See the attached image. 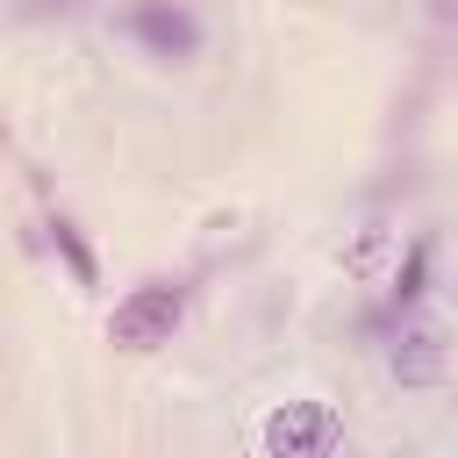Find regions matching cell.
<instances>
[{"label":"cell","instance_id":"1","mask_svg":"<svg viewBox=\"0 0 458 458\" xmlns=\"http://www.w3.org/2000/svg\"><path fill=\"white\" fill-rule=\"evenodd\" d=\"M186 322V286L179 279H143L107 308V344L114 351H157Z\"/></svg>","mask_w":458,"mask_h":458},{"label":"cell","instance_id":"2","mask_svg":"<svg viewBox=\"0 0 458 458\" xmlns=\"http://www.w3.org/2000/svg\"><path fill=\"white\" fill-rule=\"evenodd\" d=\"M122 36H129L143 57L193 64L200 43H208V21H200L193 0H129V7H122Z\"/></svg>","mask_w":458,"mask_h":458},{"label":"cell","instance_id":"3","mask_svg":"<svg viewBox=\"0 0 458 458\" xmlns=\"http://www.w3.org/2000/svg\"><path fill=\"white\" fill-rule=\"evenodd\" d=\"M336 437H344V422H336L329 401H279V408L258 422L265 458H329Z\"/></svg>","mask_w":458,"mask_h":458},{"label":"cell","instance_id":"4","mask_svg":"<svg viewBox=\"0 0 458 458\" xmlns=\"http://www.w3.org/2000/svg\"><path fill=\"white\" fill-rule=\"evenodd\" d=\"M394 379L401 386H444L451 379V336L437 322H408L394 336Z\"/></svg>","mask_w":458,"mask_h":458},{"label":"cell","instance_id":"5","mask_svg":"<svg viewBox=\"0 0 458 458\" xmlns=\"http://www.w3.org/2000/svg\"><path fill=\"white\" fill-rule=\"evenodd\" d=\"M43 229H50V250L64 258V272H72V286H100V258H93V243L79 236V222H72V215H50Z\"/></svg>","mask_w":458,"mask_h":458},{"label":"cell","instance_id":"6","mask_svg":"<svg viewBox=\"0 0 458 458\" xmlns=\"http://www.w3.org/2000/svg\"><path fill=\"white\" fill-rule=\"evenodd\" d=\"M429 21L437 29H458V0H429Z\"/></svg>","mask_w":458,"mask_h":458},{"label":"cell","instance_id":"7","mask_svg":"<svg viewBox=\"0 0 458 458\" xmlns=\"http://www.w3.org/2000/svg\"><path fill=\"white\" fill-rule=\"evenodd\" d=\"M36 7H72V0H36Z\"/></svg>","mask_w":458,"mask_h":458}]
</instances>
